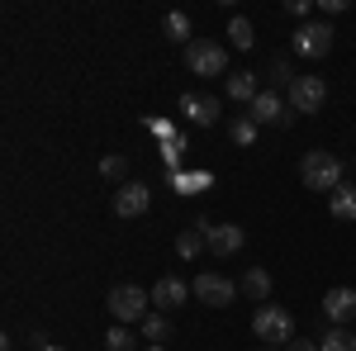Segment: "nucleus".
Masks as SVG:
<instances>
[{
  "label": "nucleus",
  "instance_id": "1",
  "mask_svg": "<svg viewBox=\"0 0 356 351\" xmlns=\"http://www.w3.org/2000/svg\"><path fill=\"white\" fill-rule=\"evenodd\" d=\"M300 181L309 190H337L342 181H347V166H342V157H332V152H323V147H314V152H304L300 157Z\"/></svg>",
  "mask_w": 356,
  "mask_h": 351
},
{
  "label": "nucleus",
  "instance_id": "2",
  "mask_svg": "<svg viewBox=\"0 0 356 351\" xmlns=\"http://www.w3.org/2000/svg\"><path fill=\"white\" fill-rule=\"evenodd\" d=\"M252 337L266 342V347H290V342H295V318H290L280 304H261L257 318H252Z\"/></svg>",
  "mask_w": 356,
  "mask_h": 351
},
{
  "label": "nucleus",
  "instance_id": "3",
  "mask_svg": "<svg viewBox=\"0 0 356 351\" xmlns=\"http://www.w3.org/2000/svg\"><path fill=\"white\" fill-rule=\"evenodd\" d=\"M147 304H152V295H143L138 285H114L110 295H105V309H110L114 323H143L147 318Z\"/></svg>",
  "mask_w": 356,
  "mask_h": 351
},
{
  "label": "nucleus",
  "instance_id": "4",
  "mask_svg": "<svg viewBox=\"0 0 356 351\" xmlns=\"http://www.w3.org/2000/svg\"><path fill=\"white\" fill-rule=\"evenodd\" d=\"M285 105H290V114H318L328 105V81L323 76H295L285 85Z\"/></svg>",
  "mask_w": 356,
  "mask_h": 351
},
{
  "label": "nucleus",
  "instance_id": "5",
  "mask_svg": "<svg viewBox=\"0 0 356 351\" xmlns=\"http://www.w3.org/2000/svg\"><path fill=\"white\" fill-rule=\"evenodd\" d=\"M186 67H191L195 76H223L228 72V48H223L219 38H195L191 48H186Z\"/></svg>",
  "mask_w": 356,
  "mask_h": 351
},
{
  "label": "nucleus",
  "instance_id": "6",
  "mask_svg": "<svg viewBox=\"0 0 356 351\" xmlns=\"http://www.w3.org/2000/svg\"><path fill=\"white\" fill-rule=\"evenodd\" d=\"M332 24L328 19H309V24L295 28V57H309V62H318V57L332 53Z\"/></svg>",
  "mask_w": 356,
  "mask_h": 351
},
{
  "label": "nucleus",
  "instance_id": "7",
  "mask_svg": "<svg viewBox=\"0 0 356 351\" xmlns=\"http://www.w3.org/2000/svg\"><path fill=\"white\" fill-rule=\"evenodd\" d=\"M195 228L204 233V247H209L214 256H238L243 243H247V233L238 228V223H209V218H200Z\"/></svg>",
  "mask_w": 356,
  "mask_h": 351
},
{
  "label": "nucleus",
  "instance_id": "8",
  "mask_svg": "<svg viewBox=\"0 0 356 351\" xmlns=\"http://www.w3.org/2000/svg\"><path fill=\"white\" fill-rule=\"evenodd\" d=\"M195 299H200V304H214V309H228V304L238 299V285H233L228 275L204 270V275H195Z\"/></svg>",
  "mask_w": 356,
  "mask_h": 351
},
{
  "label": "nucleus",
  "instance_id": "9",
  "mask_svg": "<svg viewBox=\"0 0 356 351\" xmlns=\"http://www.w3.org/2000/svg\"><path fill=\"white\" fill-rule=\"evenodd\" d=\"M147 204H152V190L143 186V181H124V186L114 190V214H119V218L147 214Z\"/></svg>",
  "mask_w": 356,
  "mask_h": 351
},
{
  "label": "nucleus",
  "instance_id": "10",
  "mask_svg": "<svg viewBox=\"0 0 356 351\" xmlns=\"http://www.w3.org/2000/svg\"><path fill=\"white\" fill-rule=\"evenodd\" d=\"M247 119H252V124H290L295 114H290V105H285L275 90H261V95L247 105Z\"/></svg>",
  "mask_w": 356,
  "mask_h": 351
},
{
  "label": "nucleus",
  "instance_id": "11",
  "mask_svg": "<svg viewBox=\"0 0 356 351\" xmlns=\"http://www.w3.org/2000/svg\"><path fill=\"white\" fill-rule=\"evenodd\" d=\"M147 295H152V304H157V313H171V309H181V304L195 295V285L176 280V275H162V280H157Z\"/></svg>",
  "mask_w": 356,
  "mask_h": 351
},
{
  "label": "nucleus",
  "instance_id": "12",
  "mask_svg": "<svg viewBox=\"0 0 356 351\" xmlns=\"http://www.w3.org/2000/svg\"><path fill=\"white\" fill-rule=\"evenodd\" d=\"M181 114L191 124H200V129H209V124H219V100L200 95V90H181Z\"/></svg>",
  "mask_w": 356,
  "mask_h": 351
},
{
  "label": "nucleus",
  "instance_id": "13",
  "mask_svg": "<svg viewBox=\"0 0 356 351\" xmlns=\"http://www.w3.org/2000/svg\"><path fill=\"white\" fill-rule=\"evenodd\" d=\"M323 313H328L332 323L356 318V290H352V285H332L328 295H323Z\"/></svg>",
  "mask_w": 356,
  "mask_h": 351
},
{
  "label": "nucleus",
  "instance_id": "14",
  "mask_svg": "<svg viewBox=\"0 0 356 351\" xmlns=\"http://www.w3.org/2000/svg\"><path fill=\"white\" fill-rule=\"evenodd\" d=\"M328 214L342 218V223H356V186L352 181H342V186L328 195Z\"/></svg>",
  "mask_w": 356,
  "mask_h": 351
},
{
  "label": "nucleus",
  "instance_id": "15",
  "mask_svg": "<svg viewBox=\"0 0 356 351\" xmlns=\"http://www.w3.org/2000/svg\"><path fill=\"white\" fill-rule=\"evenodd\" d=\"M223 90H228V100H238V105H252V100L261 95V90H257V72H233Z\"/></svg>",
  "mask_w": 356,
  "mask_h": 351
},
{
  "label": "nucleus",
  "instance_id": "16",
  "mask_svg": "<svg viewBox=\"0 0 356 351\" xmlns=\"http://www.w3.org/2000/svg\"><path fill=\"white\" fill-rule=\"evenodd\" d=\"M257 43V28H252V19H243V15H233L228 19V48H238V53H247Z\"/></svg>",
  "mask_w": 356,
  "mask_h": 351
},
{
  "label": "nucleus",
  "instance_id": "17",
  "mask_svg": "<svg viewBox=\"0 0 356 351\" xmlns=\"http://www.w3.org/2000/svg\"><path fill=\"white\" fill-rule=\"evenodd\" d=\"M243 290L252 299H257V304H261V299L271 295V270L266 266H247V275H243Z\"/></svg>",
  "mask_w": 356,
  "mask_h": 351
},
{
  "label": "nucleus",
  "instance_id": "18",
  "mask_svg": "<svg viewBox=\"0 0 356 351\" xmlns=\"http://www.w3.org/2000/svg\"><path fill=\"white\" fill-rule=\"evenodd\" d=\"M200 252H204V233H200V228H181V238H176V256H181V261H195Z\"/></svg>",
  "mask_w": 356,
  "mask_h": 351
},
{
  "label": "nucleus",
  "instance_id": "19",
  "mask_svg": "<svg viewBox=\"0 0 356 351\" xmlns=\"http://www.w3.org/2000/svg\"><path fill=\"white\" fill-rule=\"evenodd\" d=\"M166 38H176V43H186V48H191L195 38H191V19H186V15H181V10H171V15H166Z\"/></svg>",
  "mask_w": 356,
  "mask_h": 351
},
{
  "label": "nucleus",
  "instance_id": "20",
  "mask_svg": "<svg viewBox=\"0 0 356 351\" xmlns=\"http://www.w3.org/2000/svg\"><path fill=\"white\" fill-rule=\"evenodd\" d=\"M318 351H356V332H347V327H332L328 337L318 342Z\"/></svg>",
  "mask_w": 356,
  "mask_h": 351
},
{
  "label": "nucleus",
  "instance_id": "21",
  "mask_svg": "<svg viewBox=\"0 0 356 351\" xmlns=\"http://www.w3.org/2000/svg\"><path fill=\"white\" fill-rule=\"evenodd\" d=\"M166 332H171V323H166V313H147L143 318V337L157 347V342H166Z\"/></svg>",
  "mask_w": 356,
  "mask_h": 351
},
{
  "label": "nucleus",
  "instance_id": "22",
  "mask_svg": "<svg viewBox=\"0 0 356 351\" xmlns=\"http://www.w3.org/2000/svg\"><path fill=\"white\" fill-rule=\"evenodd\" d=\"M228 138H233L238 147H252V142H257V124L243 114V119H233V124H228Z\"/></svg>",
  "mask_w": 356,
  "mask_h": 351
},
{
  "label": "nucleus",
  "instance_id": "23",
  "mask_svg": "<svg viewBox=\"0 0 356 351\" xmlns=\"http://www.w3.org/2000/svg\"><path fill=\"white\" fill-rule=\"evenodd\" d=\"M105 347H110V351H138L134 347V332H129L124 323H114L110 332H105Z\"/></svg>",
  "mask_w": 356,
  "mask_h": 351
},
{
  "label": "nucleus",
  "instance_id": "24",
  "mask_svg": "<svg viewBox=\"0 0 356 351\" xmlns=\"http://www.w3.org/2000/svg\"><path fill=\"white\" fill-rule=\"evenodd\" d=\"M124 171H129V162H124L119 152H110V157L100 162V176H105V181H124Z\"/></svg>",
  "mask_w": 356,
  "mask_h": 351
},
{
  "label": "nucleus",
  "instance_id": "25",
  "mask_svg": "<svg viewBox=\"0 0 356 351\" xmlns=\"http://www.w3.org/2000/svg\"><path fill=\"white\" fill-rule=\"evenodd\" d=\"M318 5H323V15H342L347 10V0H318Z\"/></svg>",
  "mask_w": 356,
  "mask_h": 351
},
{
  "label": "nucleus",
  "instance_id": "26",
  "mask_svg": "<svg viewBox=\"0 0 356 351\" xmlns=\"http://www.w3.org/2000/svg\"><path fill=\"white\" fill-rule=\"evenodd\" d=\"M285 351H318V342H300V337H295V342H290Z\"/></svg>",
  "mask_w": 356,
  "mask_h": 351
},
{
  "label": "nucleus",
  "instance_id": "27",
  "mask_svg": "<svg viewBox=\"0 0 356 351\" xmlns=\"http://www.w3.org/2000/svg\"><path fill=\"white\" fill-rule=\"evenodd\" d=\"M143 351H166V347H143Z\"/></svg>",
  "mask_w": 356,
  "mask_h": 351
},
{
  "label": "nucleus",
  "instance_id": "28",
  "mask_svg": "<svg viewBox=\"0 0 356 351\" xmlns=\"http://www.w3.org/2000/svg\"><path fill=\"white\" fill-rule=\"evenodd\" d=\"M257 351H280V347H257Z\"/></svg>",
  "mask_w": 356,
  "mask_h": 351
},
{
  "label": "nucleus",
  "instance_id": "29",
  "mask_svg": "<svg viewBox=\"0 0 356 351\" xmlns=\"http://www.w3.org/2000/svg\"><path fill=\"white\" fill-rule=\"evenodd\" d=\"M43 351H62V347H43Z\"/></svg>",
  "mask_w": 356,
  "mask_h": 351
}]
</instances>
